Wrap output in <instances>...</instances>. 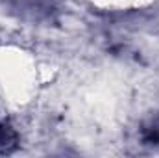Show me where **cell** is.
I'll list each match as a JSON object with an SVG mask.
<instances>
[{
	"mask_svg": "<svg viewBox=\"0 0 159 158\" xmlns=\"http://www.w3.org/2000/svg\"><path fill=\"white\" fill-rule=\"evenodd\" d=\"M17 134L11 126L7 125H2L0 123V155H7V153H13L17 149Z\"/></svg>",
	"mask_w": 159,
	"mask_h": 158,
	"instance_id": "cell-1",
	"label": "cell"
}]
</instances>
